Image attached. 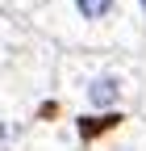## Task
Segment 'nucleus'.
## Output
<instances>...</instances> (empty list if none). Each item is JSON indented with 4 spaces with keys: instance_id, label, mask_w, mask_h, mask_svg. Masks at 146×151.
<instances>
[{
    "instance_id": "obj_1",
    "label": "nucleus",
    "mask_w": 146,
    "mask_h": 151,
    "mask_svg": "<svg viewBox=\"0 0 146 151\" xmlns=\"http://www.w3.org/2000/svg\"><path fill=\"white\" fill-rule=\"evenodd\" d=\"M125 92H130V80H125L121 71H113V67H104V71H96V76L84 80V101L92 109H117L125 101Z\"/></svg>"
},
{
    "instance_id": "obj_2",
    "label": "nucleus",
    "mask_w": 146,
    "mask_h": 151,
    "mask_svg": "<svg viewBox=\"0 0 146 151\" xmlns=\"http://www.w3.org/2000/svg\"><path fill=\"white\" fill-rule=\"evenodd\" d=\"M71 9L84 25H104L117 17V0H71Z\"/></svg>"
},
{
    "instance_id": "obj_3",
    "label": "nucleus",
    "mask_w": 146,
    "mask_h": 151,
    "mask_svg": "<svg viewBox=\"0 0 146 151\" xmlns=\"http://www.w3.org/2000/svg\"><path fill=\"white\" fill-rule=\"evenodd\" d=\"M138 13H142V21H146V0H138Z\"/></svg>"
}]
</instances>
